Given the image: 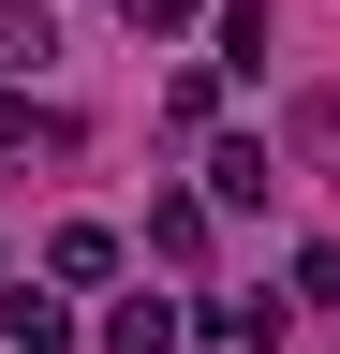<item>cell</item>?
<instances>
[{"mask_svg": "<svg viewBox=\"0 0 340 354\" xmlns=\"http://www.w3.org/2000/svg\"><path fill=\"white\" fill-rule=\"evenodd\" d=\"M267 177H281V162L251 148V133H222V148H207V207H267Z\"/></svg>", "mask_w": 340, "mask_h": 354, "instance_id": "1", "label": "cell"}, {"mask_svg": "<svg viewBox=\"0 0 340 354\" xmlns=\"http://www.w3.org/2000/svg\"><path fill=\"white\" fill-rule=\"evenodd\" d=\"M207 339H237V354H267V339H281V310H267V295H222V310H207Z\"/></svg>", "mask_w": 340, "mask_h": 354, "instance_id": "6", "label": "cell"}, {"mask_svg": "<svg viewBox=\"0 0 340 354\" xmlns=\"http://www.w3.org/2000/svg\"><path fill=\"white\" fill-rule=\"evenodd\" d=\"M0 148H74V118L60 104H0Z\"/></svg>", "mask_w": 340, "mask_h": 354, "instance_id": "7", "label": "cell"}, {"mask_svg": "<svg viewBox=\"0 0 340 354\" xmlns=\"http://www.w3.org/2000/svg\"><path fill=\"white\" fill-rule=\"evenodd\" d=\"M104 354H178V295H118L104 310Z\"/></svg>", "mask_w": 340, "mask_h": 354, "instance_id": "2", "label": "cell"}, {"mask_svg": "<svg viewBox=\"0 0 340 354\" xmlns=\"http://www.w3.org/2000/svg\"><path fill=\"white\" fill-rule=\"evenodd\" d=\"M296 310H340V251H325V236L296 251Z\"/></svg>", "mask_w": 340, "mask_h": 354, "instance_id": "8", "label": "cell"}, {"mask_svg": "<svg viewBox=\"0 0 340 354\" xmlns=\"http://www.w3.org/2000/svg\"><path fill=\"white\" fill-rule=\"evenodd\" d=\"M118 15H134V30H193L207 0H118Z\"/></svg>", "mask_w": 340, "mask_h": 354, "instance_id": "10", "label": "cell"}, {"mask_svg": "<svg viewBox=\"0 0 340 354\" xmlns=\"http://www.w3.org/2000/svg\"><path fill=\"white\" fill-rule=\"evenodd\" d=\"M0 59H45V15L30 0H0Z\"/></svg>", "mask_w": 340, "mask_h": 354, "instance_id": "9", "label": "cell"}, {"mask_svg": "<svg viewBox=\"0 0 340 354\" xmlns=\"http://www.w3.org/2000/svg\"><path fill=\"white\" fill-rule=\"evenodd\" d=\"M45 281L74 295V281H118V236H104V221H60V236H45Z\"/></svg>", "mask_w": 340, "mask_h": 354, "instance_id": "3", "label": "cell"}, {"mask_svg": "<svg viewBox=\"0 0 340 354\" xmlns=\"http://www.w3.org/2000/svg\"><path fill=\"white\" fill-rule=\"evenodd\" d=\"M0 339L15 354H74V295H0Z\"/></svg>", "mask_w": 340, "mask_h": 354, "instance_id": "4", "label": "cell"}, {"mask_svg": "<svg viewBox=\"0 0 340 354\" xmlns=\"http://www.w3.org/2000/svg\"><path fill=\"white\" fill-rule=\"evenodd\" d=\"M148 251L193 266V251H207V192H163V207H148Z\"/></svg>", "mask_w": 340, "mask_h": 354, "instance_id": "5", "label": "cell"}]
</instances>
